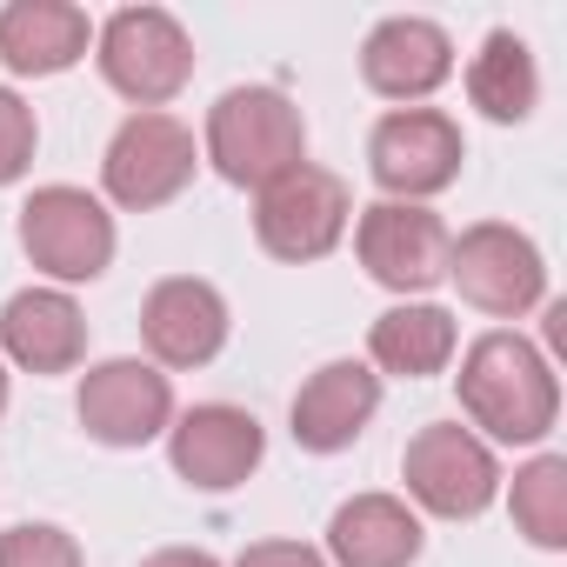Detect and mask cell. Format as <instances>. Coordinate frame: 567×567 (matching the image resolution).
Masks as SVG:
<instances>
[{"label":"cell","instance_id":"15","mask_svg":"<svg viewBox=\"0 0 567 567\" xmlns=\"http://www.w3.org/2000/svg\"><path fill=\"white\" fill-rule=\"evenodd\" d=\"M381 408V374L361 361H328L301 394H295V441L308 454H341Z\"/></svg>","mask_w":567,"mask_h":567},{"label":"cell","instance_id":"1","mask_svg":"<svg viewBox=\"0 0 567 567\" xmlns=\"http://www.w3.org/2000/svg\"><path fill=\"white\" fill-rule=\"evenodd\" d=\"M461 408L494 441H540L560 414L554 368L520 334H481L461 361Z\"/></svg>","mask_w":567,"mask_h":567},{"label":"cell","instance_id":"22","mask_svg":"<svg viewBox=\"0 0 567 567\" xmlns=\"http://www.w3.org/2000/svg\"><path fill=\"white\" fill-rule=\"evenodd\" d=\"M0 567H81V547H74V534L28 520V527L0 534Z\"/></svg>","mask_w":567,"mask_h":567},{"label":"cell","instance_id":"10","mask_svg":"<svg viewBox=\"0 0 567 567\" xmlns=\"http://www.w3.org/2000/svg\"><path fill=\"white\" fill-rule=\"evenodd\" d=\"M368 167H374V181L388 194H408V200L441 194L461 174V127L441 107H401V114H388L374 127Z\"/></svg>","mask_w":567,"mask_h":567},{"label":"cell","instance_id":"21","mask_svg":"<svg viewBox=\"0 0 567 567\" xmlns=\"http://www.w3.org/2000/svg\"><path fill=\"white\" fill-rule=\"evenodd\" d=\"M514 520L534 547H567V461L540 454L514 474Z\"/></svg>","mask_w":567,"mask_h":567},{"label":"cell","instance_id":"3","mask_svg":"<svg viewBox=\"0 0 567 567\" xmlns=\"http://www.w3.org/2000/svg\"><path fill=\"white\" fill-rule=\"evenodd\" d=\"M101 74L114 94L141 101L147 114L161 101H174L194 74V41L167 8H121L101 28Z\"/></svg>","mask_w":567,"mask_h":567},{"label":"cell","instance_id":"8","mask_svg":"<svg viewBox=\"0 0 567 567\" xmlns=\"http://www.w3.org/2000/svg\"><path fill=\"white\" fill-rule=\"evenodd\" d=\"M107 194L134 214L147 207H167L187 181H194V134L174 121V114H134L121 121V134L107 141Z\"/></svg>","mask_w":567,"mask_h":567},{"label":"cell","instance_id":"16","mask_svg":"<svg viewBox=\"0 0 567 567\" xmlns=\"http://www.w3.org/2000/svg\"><path fill=\"white\" fill-rule=\"evenodd\" d=\"M0 348H8L28 374H68L87 348V321L68 295L54 288H28L8 301V315H0Z\"/></svg>","mask_w":567,"mask_h":567},{"label":"cell","instance_id":"9","mask_svg":"<svg viewBox=\"0 0 567 567\" xmlns=\"http://www.w3.org/2000/svg\"><path fill=\"white\" fill-rule=\"evenodd\" d=\"M361 267L394 295H427L434 280H447V247L454 234L441 227V214L414 207V200H374L361 214Z\"/></svg>","mask_w":567,"mask_h":567},{"label":"cell","instance_id":"19","mask_svg":"<svg viewBox=\"0 0 567 567\" xmlns=\"http://www.w3.org/2000/svg\"><path fill=\"white\" fill-rule=\"evenodd\" d=\"M368 354H374V368L408 374V381L441 374V368L454 361V315L434 308V301L388 308V315L374 321V334H368Z\"/></svg>","mask_w":567,"mask_h":567},{"label":"cell","instance_id":"18","mask_svg":"<svg viewBox=\"0 0 567 567\" xmlns=\"http://www.w3.org/2000/svg\"><path fill=\"white\" fill-rule=\"evenodd\" d=\"M87 54V14L68 0H14L0 14V61L14 74H68Z\"/></svg>","mask_w":567,"mask_h":567},{"label":"cell","instance_id":"20","mask_svg":"<svg viewBox=\"0 0 567 567\" xmlns=\"http://www.w3.org/2000/svg\"><path fill=\"white\" fill-rule=\"evenodd\" d=\"M467 94H474V107H481L487 121H527L534 101H540V74H534L527 41L507 34V28H494V34L481 41L474 68H467Z\"/></svg>","mask_w":567,"mask_h":567},{"label":"cell","instance_id":"6","mask_svg":"<svg viewBox=\"0 0 567 567\" xmlns=\"http://www.w3.org/2000/svg\"><path fill=\"white\" fill-rule=\"evenodd\" d=\"M447 274L461 301H474L481 315H527L540 295H547V267H540V247L501 220H481L467 227L454 247H447Z\"/></svg>","mask_w":567,"mask_h":567},{"label":"cell","instance_id":"14","mask_svg":"<svg viewBox=\"0 0 567 567\" xmlns=\"http://www.w3.org/2000/svg\"><path fill=\"white\" fill-rule=\"evenodd\" d=\"M447 74H454V41H447L434 21H421V14L381 21V28L368 34V48H361V81H368L374 94H388V101H421V94H434Z\"/></svg>","mask_w":567,"mask_h":567},{"label":"cell","instance_id":"7","mask_svg":"<svg viewBox=\"0 0 567 567\" xmlns=\"http://www.w3.org/2000/svg\"><path fill=\"white\" fill-rule=\"evenodd\" d=\"M401 474H408V494H414L427 514H441V520H474V514L494 501V487H501L494 454H487L467 427H454V421L421 427V434L408 441V454H401Z\"/></svg>","mask_w":567,"mask_h":567},{"label":"cell","instance_id":"13","mask_svg":"<svg viewBox=\"0 0 567 567\" xmlns=\"http://www.w3.org/2000/svg\"><path fill=\"white\" fill-rule=\"evenodd\" d=\"M141 334H147L161 368H200V361H214L227 348V301H220V288H207V280L174 274L147 295Z\"/></svg>","mask_w":567,"mask_h":567},{"label":"cell","instance_id":"4","mask_svg":"<svg viewBox=\"0 0 567 567\" xmlns=\"http://www.w3.org/2000/svg\"><path fill=\"white\" fill-rule=\"evenodd\" d=\"M348 214H354V194L341 174L328 167H295L280 174L274 187H260V207H254V234L274 260H321L341 247L348 234Z\"/></svg>","mask_w":567,"mask_h":567},{"label":"cell","instance_id":"26","mask_svg":"<svg viewBox=\"0 0 567 567\" xmlns=\"http://www.w3.org/2000/svg\"><path fill=\"white\" fill-rule=\"evenodd\" d=\"M0 414H8V374H0Z\"/></svg>","mask_w":567,"mask_h":567},{"label":"cell","instance_id":"25","mask_svg":"<svg viewBox=\"0 0 567 567\" xmlns=\"http://www.w3.org/2000/svg\"><path fill=\"white\" fill-rule=\"evenodd\" d=\"M141 567H220V560L200 554V547H161V554H147Z\"/></svg>","mask_w":567,"mask_h":567},{"label":"cell","instance_id":"11","mask_svg":"<svg viewBox=\"0 0 567 567\" xmlns=\"http://www.w3.org/2000/svg\"><path fill=\"white\" fill-rule=\"evenodd\" d=\"M174 421V388L147 361H101L81 381V427L101 447H147Z\"/></svg>","mask_w":567,"mask_h":567},{"label":"cell","instance_id":"24","mask_svg":"<svg viewBox=\"0 0 567 567\" xmlns=\"http://www.w3.org/2000/svg\"><path fill=\"white\" fill-rule=\"evenodd\" d=\"M234 567H328L315 547H301V540H254Z\"/></svg>","mask_w":567,"mask_h":567},{"label":"cell","instance_id":"12","mask_svg":"<svg viewBox=\"0 0 567 567\" xmlns=\"http://www.w3.org/2000/svg\"><path fill=\"white\" fill-rule=\"evenodd\" d=\"M167 454H174V474H181L187 487L227 494V487H240V481L260 467L267 434H260V421H254L247 408L207 401V408H187V414H181V427H174Z\"/></svg>","mask_w":567,"mask_h":567},{"label":"cell","instance_id":"17","mask_svg":"<svg viewBox=\"0 0 567 567\" xmlns=\"http://www.w3.org/2000/svg\"><path fill=\"white\" fill-rule=\"evenodd\" d=\"M328 554L341 567H414L421 554V520L394 494H354L328 520Z\"/></svg>","mask_w":567,"mask_h":567},{"label":"cell","instance_id":"23","mask_svg":"<svg viewBox=\"0 0 567 567\" xmlns=\"http://www.w3.org/2000/svg\"><path fill=\"white\" fill-rule=\"evenodd\" d=\"M28 161H34V107H28L21 94L0 87V187L21 181Z\"/></svg>","mask_w":567,"mask_h":567},{"label":"cell","instance_id":"5","mask_svg":"<svg viewBox=\"0 0 567 567\" xmlns=\"http://www.w3.org/2000/svg\"><path fill=\"white\" fill-rule=\"evenodd\" d=\"M21 247L54 280H94L114 260V214L81 187H41L21 207Z\"/></svg>","mask_w":567,"mask_h":567},{"label":"cell","instance_id":"2","mask_svg":"<svg viewBox=\"0 0 567 567\" xmlns=\"http://www.w3.org/2000/svg\"><path fill=\"white\" fill-rule=\"evenodd\" d=\"M207 161L234 187H274L308 161V127L301 107L280 87H234L207 114Z\"/></svg>","mask_w":567,"mask_h":567}]
</instances>
